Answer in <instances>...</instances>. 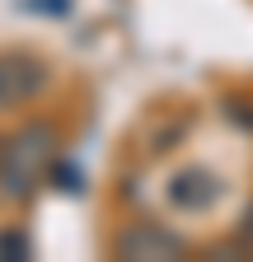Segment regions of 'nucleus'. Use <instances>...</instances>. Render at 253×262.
I'll use <instances>...</instances> for the list:
<instances>
[{
  "instance_id": "4",
  "label": "nucleus",
  "mask_w": 253,
  "mask_h": 262,
  "mask_svg": "<svg viewBox=\"0 0 253 262\" xmlns=\"http://www.w3.org/2000/svg\"><path fill=\"white\" fill-rule=\"evenodd\" d=\"M216 196H220V178L206 173V169H183V173H174V183H169V202H174L178 211H206Z\"/></svg>"
},
{
  "instance_id": "6",
  "label": "nucleus",
  "mask_w": 253,
  "mask_h": 262,
  "mask_svg": "<svg viewBox=\"0 0 253 262\" xmlns=\"http://www.w3.org/2000/svg\"><path fill=\"white\" fill-rule=\"evenodd\" d=\"M239 244L244 248H253V206L244 211V220H239Z\"/></svg>"
},
{
  "instance_id": "2",
  "label": "nucleus",
  "mask_w": 253,
  "mask_h": 262,
  "mask_svg": "<svg viewBox=\"0 0 253 262\" xmlns=\"http://www.w3.org/2000/svg\"><path fill=\"white\" fill-rule=\"evenodd\" d=\"M47 89V61L33 52H0V108H24Z\"/></svg>"
},
{
  "instance_id": "1",
  "label": "nucleus",
  "mask_w": 253,
  "mask_h": 262,
  "mask_svg": "<svg viewBox=\"0 0 253 262\" xmlns=\"http://www.w3.org/2000/svg\"><path fill=\"white\" fill-rule=\"evenodd\" d=\"M56 145H61V136L52 122H24L10 141H0V192L10 202L33 196L38 183L56 164Z\"/></svg>"
},
{
  "instance_id": "5",
  "label": "nucleus",
  "mask_w": 253,
  "mask_h": 262,
  "mask_svg": "<svg viewBox=\"0 0 253 262\" xmlns=\"http://www.w3.org/2000/svg\"><path fill=\"white\" fill-rule=\"evenodd\" d=\"M0 257H10V262L28 257V239L19 234V229H5V234H0Z\"/></svg>"
},
{
  "instance_id": "3",
  "label": "nucleus",
  "mask_w": 253,
  "mask_h": 262,
  "mask_svg": "<svg viewBox=\"0 0 253 262\" xmlns=\"http://www.w3.org/2000/svg\"><path fill=\"white\" fill-rule=\"evenodd\" d=\"M113 253L122 262H169V257H183V239L155 220H136L113 239Z\"/></svg>"
}]
</instances>
